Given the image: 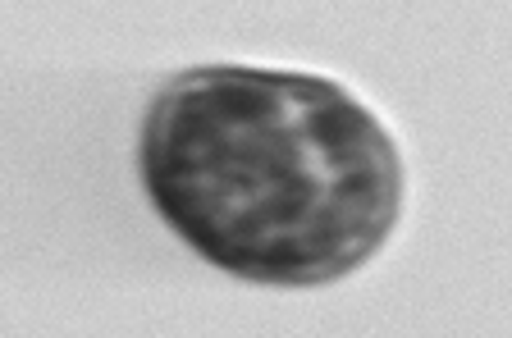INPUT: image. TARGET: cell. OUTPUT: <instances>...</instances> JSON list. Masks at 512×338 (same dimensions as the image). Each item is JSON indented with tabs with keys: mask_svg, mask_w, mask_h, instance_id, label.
<instances>
[{
	"mask_svg": "<svg viewBox=\"0 0 512 338\" xmlns=\"http://www.w3.org/2000/svg\"><path fill=\"white\" fill-rule=\"evenodd\" d=\"M147 174L206 256L288 284L371 252L398 201L394 151L339 87L238 69L160 101Z\"/></svg>",
	"mask_w": 512,
	"mask_h": 338,
	"instance_id": "6da1fadb",
	"label": "cell"
}]
</instances>
